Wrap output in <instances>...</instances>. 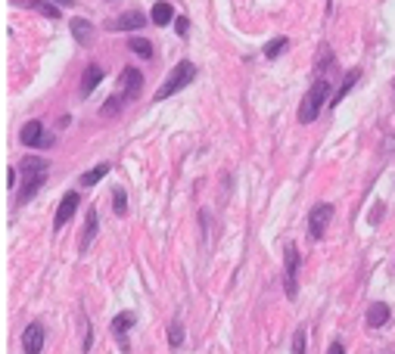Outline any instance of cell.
Wrapping results in <instances>:
<instances>
[{
	"label": "cell",
	"mask_w": 395,
	"mask_h": 354,
	"mask_svg": "<svg viewBox=\"0 0 395 354\" xmlns=\"http://www.w3.org/2000/svg\"><path fill=\"white\" fill-rule=\"evenodd\" d=\"M287 47H289V41H287V38H274V41H268V44H265L262 53H265V59H277Z\"/></svg>",
	"instance_id": "cell-20"
},
{
	"label": "cell",
	"mask_w": 395,
	"mask_h": 354,
	"mask_svg": "<svg viewBox=\"0 0 395 354\" xmlns=\"http://www.w3.org/2000/svg\"><path fill=\"white\" fill-rule=\"evenodd\" d=\"M293 354H305V330L302 326L293 333Z\"/></svg>",
	"instance_id": "cell-23"
},
{
	"label": "cell",
	"mask_w": 395,
	"mask_h": 354,
	"mask_svg": "<svg viewBox=\"0 0 395 354\" xmlns=\"http://www.w3.org/2000/svg\"><path fill=\"white\" fill-rule=\"evenodd\" d=\"M330 100V81L327 78H317V81L308 88L302 106H299V122L302 125H312L317 118V112H321V106Z\"/></svg>",
	"instance_id": "cell-2"
},
{
	"label": "cell",
	"mask_w": 395,
	"mask_h": 354,
	"mask_svg": "<svg viewBox=\"0 0 395 354\" xmlns=\"http://www.w3.org/2000/svg\"><path fill=\"white\" fill-rule=\"evenodd\" d=\"M19 143L31 146V150H50V146H53V137L44 131V125H41V122H29L19 131Z\"/></svg>",
	"instance_id": "cell-6"
},
{
	"label": "cell",
	"mask_w": 395,
	"mask_h": 354,
	"mask_svg": "<svg viewBox=\"0 0 395 354\" xmlns=\"http://www.w3.org/2000/svg\"><path fill=\"white\" fill-rule=\"evenodd\" d=\"M333 218V202H317L308 214V239H321Z\"/></svg>",
	"instance_id": "cell-7"
},
{
	"label": "cell",
	"mask_w": 395,
	"mask_h": 354,
	"mask_svg": "<svg viewBox=\"0 0 395 354\" xmlns=\"http://www.w3.org/2000/svg\"><path fill=\"white\" fill-rule=\"evenodd\" d=\"M327 354H346V348H342V345H339V342H333V345H330V348H327Z\"/></svg>",
	"instance_id": "cell-27"
},
{
	"label": "cell",
	"mask_w": 395,
	"mask_h": 354,
	"mask_svg": "<svg viewBox=\"0 0 395 354\" xmlns=\"http://www.w3.org/2000/svg\"><path fill=\"white\" fill-rule=\"evenodd\" d=\"M19 175H22V189H19V205H25L44 187V175H47V159H38V155H25L19 162Z\"/></svg>",
	"instance_id": "cell-1"
},
{
	"label": "cell",
	"mask_w": 395,
	"mask_h": 354,
	"mask_svg": "<svg viewBox=\"0 0 395 354\" xmlns=\"http://www.w3.org/2000/svg\"><path fill=\"white\" fill-rule=\"evenodd\" d=\"M193 75H196V66H193V63H187V59H184V63H178V66L168 72V78H165V81H162V88L156 90V97H153V100H156V103H162V100L175 97L178 90H184L187 84L193 81Z\"/></svg>",
	"instance_id": "cell-3"
},
{
	"label": "cell",
	"mask_w": 395,
	"mask_h": 354,
	"mask_svg": "<svg viewBox=\"0 0 395 354\" xmlns=\"http://www.w3.org/2000/svg\"><path fill=\"white\" fill-rule=\"evenodd\" d=\"M150 19L159 25V28H165V25L175 19V6L168 4V0H159V4H153V13H150Z\"/></svg>",
	"instance_id": "cell-16"
},
{
	"label": "cell",
	"mask_w": 395,
	"mask_h": 354,
	"mask_svg": "<svg viewBox=\"0 0 395 354\" xmlns=\"http://www.w3.org/2000/svg\"><path fill=\"white\" fill-rule=\"evenodd\" d=\"M113 205H116L118 218H125V214H128V193H125V187H116L113 189Z\"/></svg>",
	"instance_id": "cell-21"
},
{
	"label": "cell",
	"mask_w": 395,
	"mask_h": 354,
	"mask_svg": "<svg viewBox=\"0 0 395 354\" xmlns=\"http://www.w3.org/2000/svg\"><path fill=\"white\" fill-rule=\"evenodd\" d=\"M16 180H19V171H13V168H10V171H6V187H13Z\"/></svg>",
	"instance_id": "cell-25"
},
{
	"label": "cell",
	"mask_w": 395,
	"mask_h": 354,
	"mask_svg": "<svg viewBox=\"0 0 395 354\" xmlns=\"http://www.w3.org/2000/svg\"><path fill=\"white\" fill-rule=\"evenodd\" d=\"M103 78H106V75H103V68H100L97 63H91L88 68H84V75H81V88H78V90H81V97H91V93L100 88Z\"/></svg>",
	"instance_id": "cell-13"
},
{
	"label": "cell",
	"mask_w": 395,
	"mask_h": 354,
	"mask_svg": "<svg viewBox=\"0 0 395 354\" xmlns=\"http://www.w3.org/2000/svg\"><path fill=\"white\" fill-rule=\"evenodd\" d=\"M140 90H143V75L137 72V68H122V78H118V90H116V97L122 100V106H128V103H134L137 97H140Z\"/></svg>",
	"instance_id": "cell-4"
},
{
	"label": "cell",
	"mask_w": 395,
	"mask_h": 354,
	"mask_svg": "<svg viewBox=\"0 0 395 354\" xmlns=\"http://www.w3.org/2000/svg\"><path fill=\"white\" fill-rule=\"evenodd\" d=\"M78 193H66L63 196V202H59V209H56V218H53V230H63V224L72 221V214L78 212Z\"/></svg>",
	"instance_id": "cell-10"
},
{
	"label": "cell",
	"mask_w": 395,
	"mask_h": 354,
	"mask_svg": "<svg viewBox=\"0 0 395 354\" xmlns=\"http://www.w3.org/2000/svg\"><path fill=\"white\" fill-rule=\"evenodd\" d=\"M106 175H109V165H106V162H100L97 168H91V171H84V175H81V187H93V184H100V180L106 177Z\"/></svg>",
	"instance_id": "cell-19"
},
{
	"label": "cell",
	"mask_w": 395,
	"mask_h": 354,
	"mask_svg": "<svg viewBox=\"0 0 395 354\" xmlns=\"http://www.w3.org/2000/svg\"><path fill=\"white\" fill-rule=\"evenodd\" d=\"M10 4H16V6H31V10H34V6H38V0H10Z\"/></svg>",
	"instance_id": "cell-26"
},
{
	"label": "cell",
	"mask_w": 395,
	"mask_h": 354,
	"mask_svg": "<svg viewBox=\"0 0 395 354\" xmlns=\"http://www.w3.org/2000/svg\"><path fill=\"white\" fill-rule=\"evenodd\" d=\"M128 47H131V53H137L140 59H153V41L140 38V34H134V38L128 41Z\"/></svg>",
	"instance_id": "cell-17"
},
{
	"label": "cell",
	"mask_w": 395,
	"mask_h": 354,
	"mask_svg": "<svg viewBox=\"0 0 395 354\" xmlns=\"http://www.w3.org/2000/svg\"><path fill=\"white\" fill-rule=\"evenodd\" d=\"M147 25V16L140 10H128L122 16H116V19H109V31H137Z\"/></svg>",
	"instance_id": "cell-8"
},
{
	"label": "cell",
	"mask_w": 395,
	"mask_h": 354,
	"mask_svg": "<svg viewBox=\"0 0 395 354\" xmlns=\"http://www.w3.org/2000/svg\"><path fill=\"white\" fill-rule=\"evenodd\" d=\"M358 78H361V72H358V68H352V72H349L346 78H342L339 90H337V93H333V97H330V106H333V109H337L339 103L349 97V90H352V88H355V84H358Z\"/></svg>",
	"instance_id": "cell-15"
},
{
	"label": "cell",
	"mask_w": 395,
	"mask_h": 354,
	"mask_svg": "<svg viewBox=\"0 0 395 354\" xmlns=\"http://www.w3.org/2000/svg\"><path fill=\"white\" fill-rule=\"evenodd\" d=\"M68 28H72V38H75V44L88 47L91 41H93V25H91L88 19H72V22H68Z\"/></svg>",
	"instance_id": "cell-14"
},
{
	"label": "cell",
	"mask_w": 395,
	"mask_h": 354,
	"mask_svg": "<svg viewBox=\"0 0 395 354\" xmlns=\"http://www.w3.org/2000/svg\"><path fill=\"white\" fill-rule=\"evenodd\" d=\"M168 345H171V348H181V345H184V326H181V321H171V326H168Z\"/></svg>",
	"instance_id": "cell-22"
},
{
	"label": "cell",
	"mask_w": 395,
	"mask_h": 354,
	"mask_svg": "<svg viewBox=\"0 0 395 354\" xmlns=\"http://www.w3.org/2000/svg\"><path fill=\"white\" fill-rule=\"evenodd\" d=\"M93 233H97V209H88V221H84V233H81V249H88L93 243Z\"/></svg>",
	"instance_id": "cell-18"
},
{
	"label": "cell",
	"mask_w": 395,
	"mask_h": 354,
	"mask_svg": "<svg viewBox=\"0 0 395 354\" xmlns=\"http://www.w3.org/2000/svg\"><path fill=\"white\" fill-rule=\"evenodd\" d=\"M187 28H190V22H187V19H175V31L181 34V38H187Z\"/></svg>",
	"instance_id": "cell-24"
},
{
	"label": "cell",
	"mask_w": 395,
	"mask_h": 354,
	"mask_svg": "<svg viewBox=\"0 0 395 354\" xmlns=\"http://www.w3.org/2000/svg\"><path fill=\"white\" fill-rule=\"evenodd\" d=\"M389 317H392V308L386 305V301H374L371 308H367V326H371V330H380V326H386L389 323Z\"/></svg>",
	"instance_id": "cell-12"
},
{
	"label": "cell",
	"mask_w": 395,
	"mask_h": 354,
	"mask_svg": "<svg viewBox=\"0 0 395 354\" xmlns=\"http://www.w3.org/2000/svg\"><path fill=\"white\" fill-rule=\"evenodd\" d=\"M44 348V326L41 323H29L22 333V351L25 354H38Z\"/></svg>",
	"instance_id": "cell-11"
},
{
	"label": "cell",
	"mask_w": 395,
	"mask_h": 354,
	"mask_svg": "<svg viewBox=\"0 0 395 354\" xmlns=\"http://www.w3.org/2000/svg\"><path fill=\"white\" fill-rule=\"evenodd\" d=\"M137 323V314L134 311H122V314H116L113 317V335H116V342H118V348L128 351V330Z\"/></svg>",
	"instance_id": "cell-9"
},
{
	"label": "cell",
	"mask_w": 395,
	"mask_h": 354,
	"mask_svg": "<svg viewBox=\"0 0 395 354\" xmlns=\"http://www.w3.org/2000/svg\"><path fill=\"white\" fill-rule=\"evenodd\" d=\"M283 289L289 298H296L299 292V249L293 243L287 246V261H283Z\"/></svg>",
	"instance_id": "cell-5"
},
{
	"label": "cell",
	"mask_w": 395,
	"mask_h": 354,
	"mask_svg": "<svg viewBox=\"0 0 395 354\" xmlns=\"http://www.w3.org/2000/svg\"><path fill=\"white\" fill-rule=\"evenodd\" d=\"M50 4H56V6H75V0H50Z\"/></svg>",
	"instance_id": "cell-28"
}]
</instances>
